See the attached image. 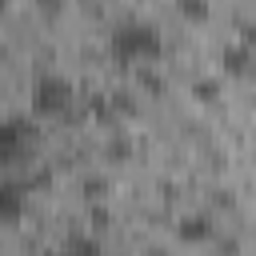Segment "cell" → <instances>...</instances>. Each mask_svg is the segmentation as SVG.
I'll return each instance as SVG.
<instances>
[{"mask_svg":"<svg viewBox=\"0 0 256 256\" xmlns=\"http://www.w3.org/2000/svg\"><path fill=\"white\" fill-rule=\"evenodd\" d=\"M32 144H36V128H32V120H24V116H8V120L0 124V164H16Z\"/></svg>","mask_w":256,"mask_h":256,"instance_id":"obj_3","label":"cell"},{"mask_svg":"<svg viewBox=\"0 0 256 256\" xmlns=\"http://www.w3.org/2000/svg\"><path fill=\"white\" fill-rule=\"evenodd\" d=\"M196 96H200V100H212V96H216V84H208V80L196 84Z\"/></svg>","mask_w":256,"mask_h":256,"instance_id":"obj_10","label":"cell"},{"mask_svg":"<svg viewBox=\"0 0 256 256\" xmlns=\"http://www.w3.org/2000/svg\"><path fill=\"white\" fill-rule=\"evenodd\" d=\"M176 8H180V16H188V20H204V16H208V0H176Z\"/></svg>","mask_w":256,"mask_h":256,"instance_id":"obj_8","label":"cell"},{"mask_svg":"<svg viewBox=\"0 0 256 256\" xmlns=\"http://www.w3.org/2000/svg\"><path fill=\"white\" fill-rule=\"evenodd\" d=\"M72 100H76V88H72L68 76L44 72V76L32 80V112H36V116L56 120V116H64V112L72 108Z\"/></svg>","mask_w":256,"mask_h":256,"instance_id":"obj_2","label":"cell"},{"mask_svg":"<svg viewBox=\"0 0 256 256\" xmlns=\"http://www.w3.org/2000/svg\"><path fill=\"white\" fill-rule=\"evenodd\" d=\"M160 48H164V40L148 20H120L108 32V52L116 64H148L160 56Z\"/></svg>","mask_w":256,"mask_h":256,"instance_id":"obj_1","label":"cell"},{"mask_svg":"<svg viewBox=\"0 0 256 256\" xmlns=\"http://www.w3.org/2000/svg\"><path fill=\"white\" fill-rule=\"evenodd\" d=\"M240 44L256 48V24H244V28H240Z\"/></svg>","mask_w":256,"mask_h":256,"instance_id":"obj_9","label":"cell"},{"mask_svg":"<svg viewBox=\"0 0 256 256\" xmlns=\"http://www.w3.org/2000/svg\"><path fill=\"white\" fill-rule=\"evenodd\" d=\"M176 232H180V240H208L212 236V220L204 212H192V216H184L176 224Z\"/></svg>","mask_w":256,"mask_h":256,"instance_id":"obj_6","label":"cell"},{"mask_svg":"<svg viewBox=\"0 0 256 256\" xmlns=\"http://www.w3.org/2000/svg\"><path fill=\"white\" fill-rule=\"evenodd\" d=\"M24 204H28L24 188H20L16 180H4V184H0V220H4V224H16L20 212H24Z\"/></svg>","mask_w":256,"mask_h":256,"instance_id":"obj_5","label":"cell"},{"mask_svg":"<svg viewBox=\"0 0 256 256\" xmlns=\"http://www.w3.org/2000/svg\"><path fill=\"white\" fill-rule=\"evenodd\" d=\"M52 256H100V244L92 236H72L64 248H56Z\"/></svg>","mask_w":256,"mask_h":256,"instance_id":"obj_7","label":"cell"},{"mask_svg":"<svg viewBox=\"0 0 256 256\" xmlns=\"http://www.w3.org/2000/svg\"><path fill=\"white\" fill-rule=\"evenodd\" d=\"M220 64H224V72L228 76H248V72H256V48H248V44H228L224 52H220Z\"/></svg>","mask_w":256,"mask_h":256,"instance_id":"obj_4","label":"cell"}]
</instances>
